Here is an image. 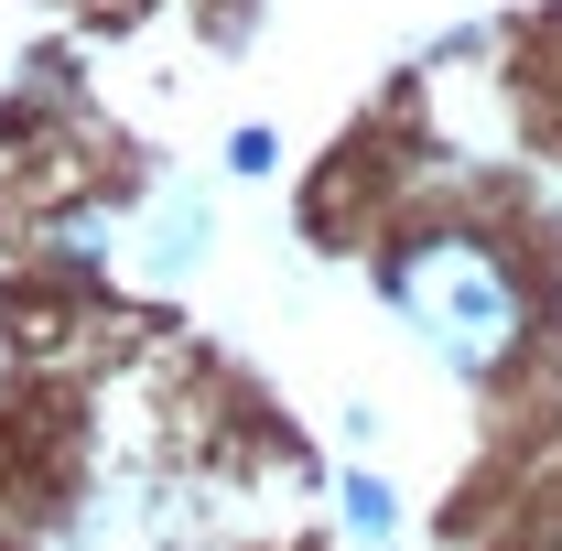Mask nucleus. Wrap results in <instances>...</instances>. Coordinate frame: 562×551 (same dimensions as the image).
I'll use <instances>...</instances> for the list:
<instances>
[{
    "label": "nucleus",
    "instance_id": "obj_1",
    "mask_svg": "<svg viewBox=\"0 0 562 551\" xmlns=\"http://www.w3.org/2000/svg\"><path fill=\"white\" fill-rule=\"evenodd\" d=\"M390 314L412 325L454 379H508L530 346V281L497 260L476 227H422L390 249Z\"/></svg>",
    "mask_w": 562,
    "mask_h": 551
},
{
    "label": "nucleus",
    "instance_id": "obj_2",
    "mask_svg": "<svg viewBox=\"0 0 562 551\" xmlns=\"http://www.w3.org/2000/svg\"><path fill=\"white\" fill-rule=\"evenodd\" d=\"M336 508H347V530H357L368 551L401 541V497H390V476H368V465H357V476H336Z\"/></svg>",
    "mask_w": 562,
    "mask_h": 551
},
{
    "label": "nucleus",
    "instance_id": "obj_3",
    "mask_svg": "<svg viewBox=\"0 0 562 551\" xmlns=\"http://www.w3.org/2000/svg\"><path fill=\"white\" fill-rule=\"evenodd\" d=\"M44 249H55L66 271H98V260H109V216H55V227H44Z\"/></svg>",
    "mask_w": 562,
    "mask_h": 551
}]
</instances>
